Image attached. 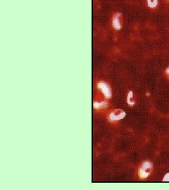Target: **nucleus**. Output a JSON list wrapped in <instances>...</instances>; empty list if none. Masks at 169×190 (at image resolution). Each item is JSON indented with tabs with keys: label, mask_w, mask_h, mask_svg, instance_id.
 I'll list each match as a JSON object with an SVG mask.
<instances>
[{
	"label": "nucleus",
	"mask_w": 169,
	"mask_h": 190,
	"mask_svg": "<svg viewBox=\"0 0 169 190\" xmlns=\"http://www.w3.org/2000/svg\"><path fill=\"white\" fill-rule=\"evenodd\" d=\"M152 163L149 162V161H145L142 163L141 166L140 170H139V174L141 178H146L149 176L151 170H152Z\"/></svg>",
	"instance_id": "obj_1"
},
{
	"label": "nucleus",
	"mask_w": 169,
	"mask_h": 190,
	"mask_svg": "<svg viewBox=\"0 0 169 190\" xmlns=\"http://www.w3.org/2000/svg\"><path fill=\"white\" fill-rule=\"evenodd\" d=\"M98 88L102 92V93L104 94V95L105 96L106 98L109 99L112 97V90H111L110 87H109V85L107 83H106L105 82H99L97 85Z\"/></svg>",
	"instance_id": "obj_2"
},
{
	"label": "nucleus",
	"mask_w": 169,
	"mask_h": 190,
	"mask_svg": "<svg viewBox=\"0 0 169 190\" xmlns=\"http://www.w3.org/2000/svg\"><path fill=\"white\" fill-rule=\"evenodd\" d=\"M126 116V112L120 109H116L112 111L109 115V120L112 121H116V120H121L124 118Z\"/></svg>",
	"instance_id": "obj_3"
},
{
	"label": "nucleus",
	"mask_w": 169,
	"mask_h": 190,
	"mask_svg": "<svg viewBox=\"0 0 169 190\" xmlns=\"http://www.w3.org/2000/svg\"><path fill=\"white\" fill-rule=\"evenodd\" d=\"M113 26L115 28V29L120 30L121 28V21H120V14H117L114 16V20H113Z\"/></svg>",
	"instance_id": "obj_4"
},
{
	"label": "nucleus",
	"mask_w": 169,
	"mask_h": 190,
	"mask_svg": "<svg viewBox=\"0 0 169 190\" xmlns=\"http://www.w3.org/2000/svg\"><path fill=\"white\" fill-rule=\"evenodd\" d=\"M108 106V103L106 101H96L94 103V107L95 109H104V108H106Z\"/></svg>",
	"instance_id": "obj_5"
},
{
	"label": "nucleus",
	"mask_w": 169,
	"mask_h": 190,
	"mask_svg": "<svg viewBox=\"0 0 169 190\" xmlns=\"http://www.w3.org/2000/svg\"><path fill=\"white\" fill-rule=\"evenodd\" d=\"M133 94H132V91H130V92L128 93V98H127V101H128V103L129 105H130V106H132V105L135 104V101H132V97H133Z\"/></svg>",
	"instance_id": "obj_6"
},
{
	"label": "nucleus",
	"mask_w": 169,
	"mask_h": 190,
	"mask_svg": "<svg viewBox=\"0 0 169 190\" xmlns=\"http://www.w3.org/2000/svg\"><path fill=\"white\" fill-rule=\"evenodd\" d=\"M148 7L150 8H155L158 4V0H147Z\"/></svg>",
	"instance_id": "obj_7"
},
{
	"label": "nucleus",
	"mask_w": 169,
	"mask_h": 190,
	"mask_svg": "<svg viewBox=\"0 0 169 190\" xmlns=\"http://www.w3.org/2000/svg\"><path fill=\"white\" fill-rule=\"evenodd\" d=\"M163 180H164V181H169V173L166 174V175H165V177H164Z\"/></svg>",
	"instance_id": "obj_8"
},
{
	"label": "nucleus",
	"mask_w": 169,
	"mask_h": 190,
	"mask_svg": "<svg viewBox=\"0 0 169 190\" xmlns=\"http://www.w3.org/2000/svg\"><path fill=\"white\" fill-rule=\"evenodd\" d=\"M166 73H167V74L168 75V76H169V67L168 68H167V70H166Z\"/></svg>",
	"instance_id": "obj_9"
},
{
	"label": "nucleus",
	"mask_w": 169,
	"mask_h": 190,
	"mask_svg": "<svg viewBox=\"0 0 169 190\" xmlns=\"http://www.w3.org/2000/svg\"><path fill=\"white\" fill-rule=\"evenodd\" d=\"M168 1H169V0H168Z\"/></svg>",
	"instance_id": "obj_10"
}]
</instances>
